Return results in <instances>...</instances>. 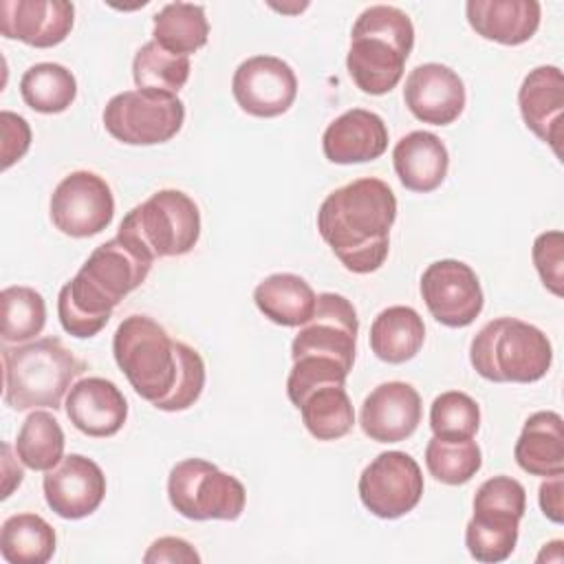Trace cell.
<instances>
[{"instance_id":"cell-29","label":"cell","mask_w":564,"mask_h":564,"mask_svg":"<svg viewBox=\"0 0 564 564\" xmlns=\"http://www.w3.org/2000/svg\"><path fill=\"white\" fill-rule=\"evenodd\" d=\"M55 542V529L37 513L9 516L0 529V553L11 564H46Z\"/></svg>"},{"instance_id":"cell-18","label":"cell","mask_w":564,"mask_h":564,"mask_svg":"<svg viewBox=\"0 0 564 564\" xmlns=\"http://www.w3.org/2000/svg\"><path fill=\"white\" fill-rule=\"evenodd\" d=\"M75 7L66 0H2L0 33L35 48L62 44L73 29Z\"/></svg>"},{"instance_id":"cell-20","label":"cell","mask_w":564,"mask_h":564,"mask_svg":"<svg viewBox=\"0 0 564 564\" xmlns=\"http://www.w3.org/2000/svg\"><path fill=\"white\" fill-rule=\"evenodd\" d=\"M518 106L524 126L553 148L560 156L562 115H564V77L557 66H535L522 79Z\"/></svg>"},{"instance_id":"cell-22","label":"cell","mask_w":564,"mask_h":564,"mask_svg":"<svg viewBox=\"0 0 564 564\" xmlns=\"http://www.w3.org/2000/svg\"><path fill=\"white\" fill-rule=\"evenodd\" d=\"M465 13L480 37L518 46L535 35L542 7L538 0H469Z\"/></svg>"},{"instance_id":"cell-13","label":"cell","mask_w":564,"mask_h":564,"mask_svg":"<svg viewBox=\"0 0 564 564\" xmlns=\"http://www.w3.org/2000/svg\"><path fill=\"white\" fill-rule=\"evenodd\" d=\"M421 295L430 315L449 328L469 326L485 304L476 271L452 258L427 264L421 275Z\"/></svg>"},{"instance_id":"cell-24","label":"cell","mask_w":564,"mask_h":564,"mask_svg":"<svg viewBox=\"0 0 564 564\" xmlns=\"http://www.w3.org/2000/svg\"><path fill=\"white\" fill-rule=\"evenodd\" d=\"M291 403L300 410L304 427L317 441H337L355 425V410L346 383H313L291 397Z\"/></svg>"},{"instance_id":"cell-21","label":"cell","mask_w":564,"mask_h":564,"mask_svg":"<svg viewBox=\"0 0 564 564\" xmlns=\"http://www.w3.org/2000/svg\"><path fill=\"white\" fill-rule=\"evenodd\" d=\"M388 148V128L383 119L364 108L339 115L322 134V150L330 163L352 165L379 159Z\"/></svg>"},{"instance_id":"cell-12","label":"cell","mask_w":564,"mask_h":564,"mask_svg":"<svg viewBox=\"0 0 564 564\" xmlns=\"http://www.w3.org/2000/svg\"><path fill=\"white\" fill-rule=\"evenodd\" d=\"M112 189L95 172H70L53 189L51 220L70 238H90L101 234L112 223Z\"/></svg>"},{"instance_id":"cell-26","label":"cell","mask_w":564,"mask_h":564,"mask_svg":"<svg viewBox=\"0 0 564 564\" xmlns=\"http://www.w3.org/2000/svg\"><path fill=\"white\" fill-rule=\"evenodd\" d=\"M253 302L267 319L293 328L311 319L317 295L302 275L271 273L256 286Z\"/></svg>"},{"instance_id":"cell-35","label":"cell","mask_w":564,"mask_h":564,"mask_svg":"<svg viewBox=\"0 0 564 564\" xmlns=\"http://www.w3.org/2000/svg\"><path fill=\"white\" fill-rule=\"evenodd\" d=\"M425 465L430 476L443 485H465L469 482L480 465L482 454L476 441H443L432 436L425 447Z\"/></svg>"},{"instance_id":"cell-23","label":"cell","mask_w":564,"mask_h":564,"mask_svg":"<svg viewBox=\"0 0 564 564\" xmlns=\"http://www.w3.org/2000/svg\"><path fill=\"white\" fill-rule=\"evenodd\" d=\"M392 165L405 189L427 194L445 181L449 154L434 132L414 130L397 141L392 150Z\"/></svg>"},{"instance_id":"cell-42","label":"cell","mask_w":564,"mask_h":564,"mask_svg":"<svg viewBox=\"0 0 564 564\" xmlns=\"http://www.w3.org/2000/svg\"><path fill=\"white\" fill-rule=\"evenodd\" d=\"M549 549H551V553H546V551H542L540 555H538V562H562V546H564V542L562 540H553V542H549L546 544Z\"/></svg>"},{"instance_id":"cell-41","label":"cell","mask_w":564,"mask_h":564,"mask_svg":"<svg viewBox=\"0 0 564 564\" xmlns=\"http://www.w3.org/2000/svg\"><path fill=\"white\" fill-rule=\"evenodd\" d=\"M2 474H4V487H2V498H9L11 496V491L15 489V487H20V482H22V478H24V471H22V467L15 463L13 465V458H11V445L9 443H4L2 445Z\"/></svg>"},{"instance_id":"cell-19","label":"cell","mask_w":564,"mask_h":564,"mask_svg":"<svg viewBox=\"0 0 564 564\" xmlns=\"http://www.w3.org/2000/svg\"><path fill=\"white\" fill-rule=\"evenodd\" d=\"M68 421L86 436L106 438L117 434L128 419L123 392L104 377H86L73 383L64 403Z\"/></svg>"},{"instance_id":"cell-11","label":"cell","mask_w":564,"mask_h":564,"mask_svg":"<svg viewBox=\"0 0 564 564\" xmlns=\"http://www.w3.org/2000/svg\"><path fill=\"white\" fill-rule=\"evenodd\" d=\"M359 498L364 507L383 520L410 513L423 496V474L419 463L399 449L381 452L359 476Z\"/></svg>"},{"instance_id":"cell-9","label":"cell","mask_w":564,"mask_h":564,"mask_svg":"<svg viewBox=\"0 0 564 564\" xmlns=\"http://www.w3.org/2000/svg\"><path fill=\"white\" fill-rule=\"evenodd\" d=\"M185 121L178 95L156 90H123L104 108V128L128 145H156L176 137Z\"/></svg>"},{"instance_id":"cell-31","label":"cell","mask_w":564,"mask_h":564,"mask_svg":"<svg viewBox=\"0 0 564 564\" xmlns=\"http://www.w3.org/2000/svg\"><path fill=\"white\" fill-rule=\"evenodd\" d=\"M24 104L42 115L64 112L77 97L75 75L55 62H40L24 70L20 79Z\"/></svg>"},{"instance_id":"cell-4","label":"cell","mask_w":564,"mask_h":564,"mask_svg":"<svg viewBox=\"0 0 564 564\" xmlns=\"http://www.w3.org/2000/svg\"><path fill=\"white\" fill-rule=\"evenodd\" d=\"M414 46V24L405 11L372 4L359 13L350 31L346 68L366 95H386L403 77Z\"/></svg>"},{"instance_id":"cell-38","label":"cell","mask_w":564,"mask_h":564,"mask_svg":"<svg viewBox=\"0 0 564 564\" xmlns=\"http://www.w3.org/2000/svg\"><path fill=\"white\" fill-rule=\"evenodd\" d=\"M2 123V170H9L15 161H20L29 145H31V128L24 117L2 110L0 112Z\"/></svg>"},{"instance_id":"cell-8","label":"cell","mask_w":564,"mask_h":564,"mask_svg":"<svg viewBox=\"0 0 564 564\" xmlns=\"http://www.w3.org/2000/svg\"><path fill=\"white\" fill-rule=\"evenodd\" d=\"M170 505L187 520H238L245 485L205 458H185L167 476Z\"/></svg>"},{"instance_id":"cell-2","label":"cell","mask_w":564,"mask_h":564,"mask_svg":"<svg viewBox=\"0 0 564 564\" xmlns=\"http://www.w3.org/2000/svg\"><path fill=\"white\" fill-rule=\"evenodd\" d=\"M397 196L381 178L366 176L333 189L317 209V231L344 269L377 271L390 251Z\"/></svg>"},{"instance_id":"cell-32","label":"cell","mask_w":564,"mask_h":564,"mask_svg":"<svg viewBox=\"0 0 564 564\" xmlns=\"http://www.w3.org/2000/svg\"><path fill=\"white\" fill-rule=\"evenodd\" d=\"M15 454L33 471L53 469L64 458V430L59 421L44 410H33L18 432Z\"/></svg>"},{"instance_id":"cell-28","label":"cell","mask_w":564,"mask_h":564,"mask_svg":"<svg viewBox=\"0 0 564 564\" xmlns=\"http://www.w3.org/2000/svg\"><path fill=\"white\" fill-rule=\"evenodd\" d=\"M522 516L491 509L474 507V516L465 527V546L476 562L498 564L505 562L518 542Z\"/></svg>"},{"instance_id":"cell-17","label":"cell","mask_w":564,"mask_h":564,"mask_svg":"<svg viewBox=\"0 0 564 564\" xmlns=\"http://www.w3.org/2000/svg\"><path fill=\"white\" fill-rule=\"evenodd\" d=\"M421 414V397L410 383L386 381L364 399L359 425L370 441L399 443L416 432Z\"/></svg>"},{"instance_id":"cell-5","label":"cell","mask_w":564,"mask_h":564,"mask_svg":"<svg viewBox=\"0 0 564 564\" xmlns=\"http://www.w3.org/2000/svg\"><path fill=\"white\" fill-rule=\"evenodd\" d=\"M4 403L11 410H59L70 383L86 370L59 337H40L35 341L4 346Z\"/></svg>"},{"instance_id":"cell-37","label":"cell","mask_w":564,"mask_h":564,"mask_svg":"<svg viewBox=\"0 0 564 564\" xmlns=\"http://www.w3.org/2000/svg\"><path fill=\"white\" fill-rule=\"evenodd\" d=\"M533 264L544 286L562 297L564 295V234L544 231L533 242Z\"/></svg>"},{"instance_id":"cell-16","label":"cell","mask_w":564,"mask_h":564,"mask_svg":"<svg viewBox=\"0 0 564 564\" xmlns=\"http://www.w3.org/2000/svg\"><path fill=\"white\" fill-rule=\"evenodd\" d=\"M465 84L456 70L445 64H419L405 77L403 101L423 123L449 126L465 108Z\"/></svg>"},{"instance_id":"cell-3","label":"cell","mask_w":564,"mask_h":564,"mask_svg":"<svg viewBox=\"0 0 564 564\" xmlns=\"http://www.w3.org/2000/svg\"><path fill=\"white\" fill-rule=\"evenodd\" d=\"M152 264V258L121 236L99 245L75 278L59 289L62 328L79 339L95 337L108 324L115 306L145 282Z\"/></svg>"},{"instance_id":"cell-27","label":"cell","mask_w":564,"mask_h":564,"mask_svg":"<svg viewBox=\"0 0 564 564\" xmlns=\"http://www.w3.org/2000/svg\"><path fill=\"white\" fill-rule=\"evenodd\" d=\"M425 341V324L412 306H388L370 326V348L386 364L410 361Z\"/></svg>"},{"instance_id":"cell-25","label":"cell","mask_w":564,"mask_h":564,"mask_svg":"<svg viewBox=\"0 0 564 564\" xmlns=\"http://www.w3.org/2000/svg\"><path fill=\"white\" fill-rule=\"evenodd\" d=\"M516 463L531 476H562L564 474V432L562 416L553 410L531 414L513 447Z\"/></svg>"},{"instance_id":"cell-36","label":"cell","mask_w":564,"mask_h":564,"mask_svg":"<svg viewBox=\"0 0 564 564\" xmlns=\"http://www.w3.org/2000/svg\"><path fill=\"white\" fill-rule=\"evenodd\" d=\"M430 427L432 434L443 441L474 438L480 427V408L469 394L447 390L432 401Z\"/></svg>"},{"instance_id":"cell-1","label":"cell","mask_w":564,"mask_h":564,"mask_svg":"<svg viewBox=\"0 0 564 564\" xmlns=\"http://www.w3.org/2000/svg\"><path fill=\"white\" fill-rule=\"evenodd\" d=\"M112 355L134 392L156 410L192 408L205 388V361L196 348L172 339L148 315H128L112 337Z\"/></svg>"},{"instance_id":"cell-30","label":"cell","mask_w":564,"mask_h":564,"mask_svg":"<svg viewBox=\"0 0 564 564\" xmlns=\"http://www.w3.org/2000/svg\"><path fill=\"white\" fill-rule=\"evenodd\" d=\"M154 42L176 55L196 53L207 44L209 22L205 9L192 2H170L152 18Z\"/></svg>"},{"instance_id":"cell-40","label":"cell","mask_w":564,"mask_h":564,"mask_svg":"<svg viewBox=\"0 0 564 564\" xmlns=\"http://www.w3.org/2000/svg\"><path fill=\"white\" fill-rule=\"evenodd\" d=\"M540 509L542 513L560 524L564 520V485H562V476H551L540 485Z\"/></svg>"},{"instance_id":"cell-34","label":"cell","mask_w":564,"mask_h":564,"mask_svg":"<svg viewBox=\"0 0 564 564\" xmlns=\"http://www.w3.org/2000/svg\"><path fill=\"white\" fill-rule=\"evenodd\" d=\"M2 341L26 344L42 333L46 324V302L31 286H7L0 293Z\"/></svg>"},{"instance_id":"cell-14","label":"cell","mask_w":564,"mask_h":564,"mask_svg":"<svg viewBox=\"0 0 564 564\" xmlns=\"http://www.w3.org/2000/svg\"><path fill=\"white\" fill-rule=\"evenodd\" d=\"M231 93L240 110L271 119L284 115L297 97L295 70L275 55H253L238 64Z\"/></svg>"},{"instance_id":"cell-15","label":"cell","mask_w":564,"mask_h":564,"mask_svg":"<svg viewBox=\"0 0 564 564\" xmlns=\"http://www.w3.org/2000/svg\"><path fill=\"white\" fill-rule=\"evenodd\" d=\"M42 487L53 513L64 520H82L99 509L106 496V476L93 458L68 454L46 471Z\"/></svg>"},{"instance_id":"cell-39","label":"cell","mask_w":564,"mask_h":564,"mask_svg":"<svg viewBox=\"0 0 564 564\" xmlns=\"http://www.w3.org/2000/svg\"><path fill=\"white\" fill-rule=\"evenodd\" d=\"M143 562L145 564H156V562L192 564V562H200V555L196 553V549L187 540L165 535V538H159L150 544V549L143 555Z\"/></svg>"},{"instance_id":"cell-10","label":"cell","mask_w":564,"mask_h":564,"mask_svg":"<svg viewBox=\"0 0 564 564\" xmlns=\"http://www.w3.org/2000/svg\"><path fill=\"white\" fill-rule=\"evenodd\" d=\"M357 333L359 319L352 302L339 293H319L311 319L300 326V333L291 344V359H328L350 372L355 364Z\"/></svg>"},{"instance_id":"cell-7","label":"cell","mask_w":564,"mask_h":564,"mask_svg":"<svg viewBox=\"0 0 564 564\" xmlns=\"http://www.w3.org/2000/svg\"><path fill=\"white\" fill-rule=\"evenodd\" d=\"M117 236L152 260L185 256L200 238V212L185 192L159 189L123 216Z\"/></svg>"},{"instance_id":"cell-33","label":"cell","mask_w":564,"mask_h":564,"mask_svg":"<svg viewBox=\"0 0 564 564\" xmlns=\"http://www.w3.org/2000/svg\"><path fill=\"white\" fill-rule=\"evenodd\" d=\"M189 57L165 51L154 40L145 42L132 59V79L139 90L178 95L189 79Z\"/></svg>"},{"instance_id":"cell-6","label":"cell","mask_w":564,"mask_h":564,"mask_svg":"<svg viewBox=\"0 0 564 564\" xmlns=\"http://www.w3.org/2000/svg\"><path fill=\"white\" fill-rule=\"evenodd\" d=\"M469 361L487 381L533 383L549 372L553 348L538 326L518 317H496L474 335Z\"/></svg>"}]
</instances>
